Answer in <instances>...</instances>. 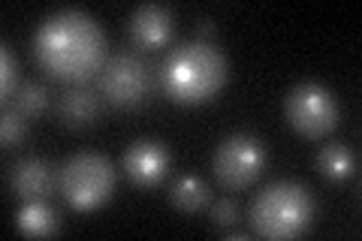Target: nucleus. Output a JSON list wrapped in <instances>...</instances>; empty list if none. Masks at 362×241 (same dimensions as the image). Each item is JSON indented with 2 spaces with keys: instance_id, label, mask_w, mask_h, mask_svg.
<instances>
[{
  "instance_id": "0eeeda50",
  "label": "nucleus",
  "mask_w": 362,
  "mask_h": 241,
  "mask_svg": "<svg viewBox=\"0 0 362 241\" xmlns=\"http://www.w3.org/2000/svg\"><path fill=\"white\" fill-rule=\"evenodd\" d=\"M100 90L118 109L142 106L151 94V66L136 52H115L100 70Z\"/></svg>"
},
{
  "instance_id": "1a4fd4ad",
  "label": "nucleus",
  "mask_w": 362,
  "mask_h": 241,
  "mask_svg": "<svg viewBox=\"0 0 362 241\" xmlns=\"http://www.w3.org/2000/svg\"><path fill=\"white\" fill-rule=\"evenodd\" d=\"M130 37L139 49H163V45L173 40V13L163 4H142L130 13Z\"/></svg>"
},
{
  "instance_id": "a211bd4d",
  "label": "nucleus",
  "mask_w": 362,
  "mask_h": 241,
  "mask_svg": "<svg viewBox=\"0 0 362 241\" xmlns=\"http://www.w3.org/2000/svg\"><path fill=\"white\" fill-rule=\"evenodd\" d=\"M209 214H211V221L218 223L221 229H230V226H235V221H239V202L230 199V196L214 199Z\"/></svg>"
},
{
  "instance_id": "ddd939ff",
  "label": "nucleus",
  "mask_w": 362,
  "mask_h": 241,
  "mask_svg": "<svg viewBox=\"0 0 362 241\" xmlns=\"http://www.w3.org/2000/svg\"><path fill=\"white\" fill-rule=\"evenodd\" d=\"M169 202L185 214H197L211 202V190L199 175H181L169 190Z\"/></svg>"
},
{
  "instance_id": "aec40b11",
  "label": "nucleus",
  "mask_w": 362,
  "mask_h": 241,
  "mask_svg": "<svg viewBox=\"0 0 362 241\" xmlns=\"http://www.w3.org/2000/svg\"><path fill=\"white\" fill-rule=\"evenodd\" d=\"M226 238H233V241H245L247 238V233H245V229H226Z\"/></svg>"
},
{
  "instance_id": "20e7f679",
  "label": "nucleus",
  "mask_w": 362,
  "mask_h": 241,
  "mask_svg": "<svg viewBox=\"0 0 362 241\" xmlns=\"http://www.w3.org/2000/svg\"><path fill=\"white\" fill-rule=\"evenodd\" d=\"M58 190L76 211H97L115 190V166L100 151H76L64 160Z\"/></svg>"
},
{
  "instance_id": "f03ea898",
  "label": "nucleus",
  "mask_w": 362,
  "mask_h": 241,
  "mask_svg": "<svg viewBox=\"0 0 362 241\" xmlns=\"http://www.w3.org/2000/svg\"><path fill=\"white\" fill-rule=\"evenodd\" d=\"M226 78H230V61L218 45L190 40L175 45L163 57L157 85H160L163 97L178 106H199L221 94Z\"/></svg>"
},
{
  "instance_id": "6ab92c4d",
  "label": "nucleus",
  "mask_w": 362,
  "mask_h": 241,
  "mask_svg": "<svg viewBox=\"0 0 362 241\" xmlns=\"http://www.w3.org/2000/svg\"><path fill=\"white\" fill-rule=\"evenodd\" d=\"M197 30H199V40H202V42H209V37L214 33V21L199 18V21H197Z\"/></svg>"
},
{
  "instance_id": "39448f33",
  "label": "nucleus",
  "mask_w": 362,
  "mask_h": 241,
  "mask_svg": "<svg viewBox=\"0 0 362 241\" xmlns=\"http://www.w3.org/2000/svg\"><path fill=\"white\" fill-rule=\"evenodd\" d=\"M284 118L305 139H323L341 121V106L335 90L323 82H299L284 97Z\"/></svg>"
},
{
  "instance_id": "9b49d317",
  "label": "nucleus",
  "mask_w": 362,
  "mask_h": 241,
  "mask_svg": "<svg viewBox=\"0 0 362 241\" xmlns=\"http://www.w3.org/2000/svg\"><path fill=\"white\" fill-rule=\"evenodd\" d=\"M100 109H103V100L94 88L88 85H73L70 90H64L58 100V118L61 124H66L70 130H85L100 118Z\"/></svg>"
},
{
  "instance_id": "f257e3e1",
  "label": "nucleus",
  "mask_w": 362,
  "mask_h": 241,
  "mask_svg": "<svg viewBox=\"0 0 362 241\" xmlns=\"http://www.w3.org/2000/svg\"><path fill=\"white\" fill-rule=\"evenodd\" d=\"M40 70L66 85H85L106 64V33L85 9H54L30 40Z\"/></svg>"
},
{
  "instance_id": "423d86ee",
  "label": "nucleus",
  "mask_w": 362,
  "mask_h": 241,
  "mask_svg": "<svg viewBox=\"0 0 362 241\" xmlns=\"http://www.w3.org/2000/svg\"><path fill=\"white\" fill-rule=\"evenodd\" d=\"M266 163H269L266 145L251 133H230L226 139H221L211 157L214 178L230 190L251 187L266 172Z\"/></svg>"
},
{
  "instance_id": "2eb2a0df",
  "label": "nucleus",
  "mask_w": 362,
  "mask_h": 241,
  "mask_svg": "<svg viewBox=\"0 0 362 241\" xmlns=\"http://www.w3.org/2000/svg\"><path fill=\"white\" fill-rule=\"evenodd\" d=\"M13 109L25 114V118H37V114L49 109V90L40 82H21L13 94Z\"/></svg>"
},
{
  "instance_id": "f3484780",
  "label": "nucleus",
  "mask_w": 362,
  "mask_h": 241,
  "mask_svg": "<svg viewBox=\"0 0 362 241\" xmlns=\"http://www.w3.org/2000/svg\"><path fill=\"white\" fill-rule=\"evenodd\" d=\"M0 49H4L0 52V61H4V73H0V97H4V102H9L16 94V88H18V57L6 42L0 45Z\"/></svg>"
},
{
  "instance_id": "4468645a",
  "label": "nucleus",
  "mask_w": 362,
  "mask_h": 241,
  "mask_svg": "<svg viewBox=\"0 0 362 241\" xmlns=\"http://www.w3.org/2000/svg\"><path fill=\"white\" fill-rule=\"evenodd\" d=\"M317 169L329 181H347V178H354V172H356V154L350 151L344 142H329L317 154Z\"/></svg>"
},
{
  "instance_id": "7ed1b4c3",
  "label": "nucleus",
  "mask_w": 362,
  "mask_h": 241,
  "mask_svg": "<svg viewBox=\"0 0 362 241\" xmlns=\"http://www.w3.org/2000/svg\"><path fill=\"white\" fill-rule=\"evenodd\" d=\"M247 214H251L254 235L269 241H290L308 233L317 214V199L308 184L281 178L257 193Z\"/></svg>"
},
{
  "instance_id": "dca6fc26",
  "label": "nucleus",
  "mask_w": 362,
  "mask_h": 241,
  "mask_svg": "<svg viewBox=\"0 0 362 241\" xmlns=\"http://www.w3.org/2000/svg\"><path fill=\"white\" fill-rule=\"evenodd\" d=\"M25 139H28V118L18 114L16 109L4 112V118H0V142H4V148H16Z\"/></svg>"
},
{
  "instance_id": "6e6552de",
  "label": "nucleus",
  "mask_w": 362,
  "mask_h": 241,
  "mask_svg": "<svg viewBox=\"0 0 362 241\" xmlns=\"http://www.w3.org/2000/svg\"><path fill=\"white\" fill-rule=\"evenodd\" d=\"M121 166L136 187L148 190L166 178L169 166H173V154H169V148L160 139H136L124 151Z\"/></svg>"
},
{
  "instance_id": "f8f14e48",
  "label": "nucleus",
  "mask_w": 362,
  "mask_h": 241,
  "mask_svg": "<svg viewBox=\"0 0 362 241\" xmlns=\"http://www.w3.org/2000/svg\"><path fill=\"white\" fill-rule=\"evenodd\" d=\"M16 226H18V233H25V235L49 238V235H58L61 217L54 214V208L45 199H28L16 214Z\"/></svg>"
},
{
  "instance_id": "9d476101",
  "label": "nucleus",
  "mask_w": 362,
  "mask_h": 241,
  "mask_svg": "<svg viewBox=\"0 0 362 241\" xmlns=\"http://www.w3.org/2000/svg\"><path fill=\"white\" fill-rule=\"evenodd\" d=\"M54 184H58L54 169L49 160H42V157H21L18 163L9 169V187L25 202L28 199H49Z\"/></svg>"
}]
</instances>
